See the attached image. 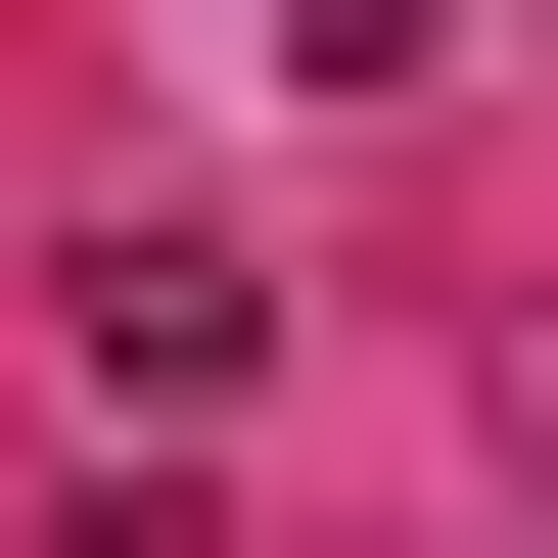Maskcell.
Masks as SVG:
<instances>
[{
  "mask_svg": "<svg viewBox=\"0 0 558 558\" xmlns=\"http://www.w3.org/2000/svg\"><path fill=\"white\" fill-rule=\"evenodd\" d=\"M47 326H94V418H233V373H279V279H233V233H94Z\"/></svg>",
  "mask_w": 558,
  "mask_h": 558,
  "instance_id": "cell-1",
  "label": "cell"
},
{
  "mask_svg": "<svg viewBox=\"0 0 558 558\" xmlns=\"http://www.w3.org/2000/svg\"><path fill=\"white\" fill-rule=\"evenodd\" d=\"M279 47H326V94H418V47H465V0H279Z\"/></svg>",
  "mask_w": 558,
  "mask_h": 558,
  "instance_id": "cell-2",
  "label": "cell"
}]
</instances>
